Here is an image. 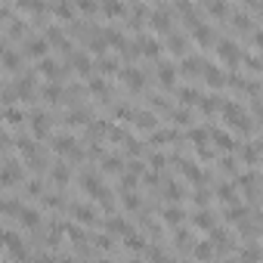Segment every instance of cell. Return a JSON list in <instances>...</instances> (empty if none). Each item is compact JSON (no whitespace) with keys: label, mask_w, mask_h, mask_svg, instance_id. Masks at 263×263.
<instances>
[{"label":"cell","mask_w":263,"mask_h":263,"mask_svg":"<svg viewBox=\"0 0 263 263\" xmlns=\"http://www.w3.org/2000/svg\"><path fill=\"white\" fill-rule=\"evenodd\" d=\"M56 180H69V167L59 164V167H56Z\"/></svg>","instance_id":"4"},{"label":"cell","mask_w":263,"mask_h":263,"mask_svg":"<svg viewBox=\"0 0 263 263\" xmlns=\"http://www.w3.org/2000/svg\"><path fill=\"white\" fill-rule=\"evenodd\" d=\"M220 56L223 59H239V50H235L232 40H223V44H220Z\"/></svg>","instance_id":"2"},{"label":"cell","mask_w":263,"mask_h":263,"mask_svg":"<svg viewBox=\"0 0 263 263\" xmlns=\"http://www.w3.org/2000/svg\"><path fill=\"white\" fill-rule=\"evenodd\" d=\"M105 13H112V16H121V13H124V6H121V3H105Z\"/></svg>","instance_id":"3"},{"label":"cell","mask_w":263,"mask_h":263,"mask_svg":"<svg viewBox=\"0 0 263 263\" xmlns=\"http://www.w3.org/2000/svg\"><path fill=\"white\" fill-rule=\"evenodd\" d=\"M28 53H31V56H44V53H47V40H44V37H40V40L31 37V40H28Z\"/></svg>","instance_id":"1"}]
</instances>
